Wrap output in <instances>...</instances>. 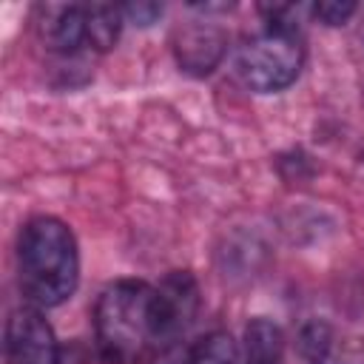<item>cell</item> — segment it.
Here are the masks:
<instances>
[{
	"mask_svg": "<svg viewBox=\"0 0 364 364\" xmlns=\"http://www.w3.org/2000/svg\"><path fill=\"white\" fill-rule=\"evenodd\" d=\"M20 290L34 307H57L71 299L80 279V253L71 228L54 216L31 219L17 242Z\"/></svg>",
	"mask_w": 364,
	"mask_h": 364,
	"instance_id": "obj_1",
	"label": "cell"
},
{
	"mask_svg": "<svg viewBox=\"0 0 364 364\" xmlns=\"http://www.w3.org/2000/svg\"><path fill=\"white\" fill-rule=\"evenodd\" d=\"M94 336L105 364H142L159 350L154 287L136 279L105 287L94 310Z\"/></svg>",
	"mask_w": 364,
	"mask_h": 364,
	"instance_id": "obj_2",
	"label": "cell"
},
{
	"mask_svg": "<svg viewBox=\"0 0 364 364\" xmlns=\"http://www.w3.org/2000/svg\"><path fill=\"white\" fill-rule=\"evenodd\" d=\"M304 63V46L296 26L267 23L239 48V74L247 88L259 94H273L287 88Z\"/></svg>",
	"mask_w": 364,
	"mask_h": 364,
	"instance_id": "obj_3",
	"label": "cell"
},
{
	"mask_svg": "<svg viewBox=\"0 0 364 364\" xmlns=\"http://www.w3.org/2000/svg\"><path fill=\"white\" fill-rule=\"evenodd\" d=\"M154 313H156V338L159 350L179 344L185 330L193 324L199 313V287L191 273L176 270L168 273L154 287Z\"/></svg>",
	"mask_w": 364,
	"mask_h": 364,
	"instance_id": "obj_4",
	"label": "cell"
},
{
	"mask_svg": "<svg viewBox=\"0 0 364 364\" xmlns=\"http://www.w3.org/2000/svg\"><path fill=\"white\" fill-rule=\"evenodd\" d=\"M6 358L9 364H57L54 333L37 307L26 304L9 316Z\"/></svg>",
	"mask_w": 364,
	"mask_h": 364,
	"instance_id": "obj_5",
	"label": "cell"
},
{
	"mask_svg": "<svg viewBox=\"0 0 364 364\" xmlns=\"http://www.w3.org/2000/svg\"><path fill=\"white\" fill-rule=\"evenodd\" d=\"M225 31L213 23H202V20H193V23H185L173 31V51H176V60L179 65L193 74V77H205L210 74L222 54H225Z\"/></svg>",
	"mask_w": 364,
	"mask_h": 364,
	"instance_id": "obj_6",
	"label": "cell"
},
{
	"mask_svg": "<svg viewBox=\"0 0 364 364\" xmlns=\"http://www.w3.org/2000/svg\"><path fill=\"white\" fill-rule=\"evenodd\" d=\"M43 40L54 51H77L85 43V6H46Z\"/></svg>",
	"mask_w": 364,
	"mask_h": 364,
	"instance_id": "obj_7",
	"label": "cell"
},
{
	"mask_svg": "<svg viewBox=\"0 0 364 364\" xmlns=\"http://www.w3.org/2000/svg\"><path fill=\"white\" fill-rule=\"evenodd\" d=\"M284 336L270 318H253L245 330V353L239 364H282Z\"/></svg>",
	"mask_w": 364,
	"mask_h": 364,
	"instance_id": "obj_8",
	"label": "cell"
},
{
	"mask_svg": "<svg viewBox=\"0 0 364 364\" xmlns=\"http://www.w3.org/2000/svg\"><path fill=\"white\" fill-rule=\"evenodd\" d=\"M122 9L108 6V3H94L85 6V43L97 51L114 48L122 31Z\"/></svg>",
	"mask_w": 364,
	"mask_h": 364,
	"instance_id": "obj_9",
	"label": "cell"
},
{
	"mask_svg": "<svg viewBox=\"0 0 364 364\" xmlns=\"http://www.w3.org/2000/svg\"><path fill=\"white\" fill-rule=\"evenodd\" d=\"M191 364H239L236 341L222 330L208 333L191 347Z\"/></svg>",
	"mask_w": 364,
	"mask_h": 364,
	"instance_id": "obj_10",
	"label": "cell"
},
{
	"mask_svg": "<svg viewBox=\"0 0 364 364\" xmlns=\"http://www.w3.org/2000/svg\"><path fill=\"white\" fill-rule=\"evenodd\" d=\"M333 341H336V338H333L330 324H324V321H318V318L310 321V324H304L301 333H299V350H301V355H304L307 361H316L321 353H327Z\"/></svg>",
	"mask_w": 364,
	"mask_h": 364,
	"instance_id": "obj_11",
	"label": "cell"
},
{
	"mask_svg": "<svg viewBox=\"0 0 364 364\" xmlns=\"http://www.w3.org/2000/svg\"><path fill=\"white\" fill-rule=\"evenodd\" d=\"M310 364H364V344L355 338L347 341H333L327 353H321Z\"/></svg>",
	"mask_w": 364,
	"mask_h": 364,
	"instance_id": "obj_12",
	"label": "cell"
},
{
	"mask_svg": "<svg viewBox=\"0 0 364 364\" xmlns=\"http://www.w3.org/2000/svg\"><path fill=\"white\" fill-rule=\"evenodd\" d=\"M355 11V3L350 0H321L313 6V17L324 26H344Z\"/></svg>",
	"mask_w": 364,
	"mask_h": 364,
	"instance_id": "obj_13",
	"label": "cell"
},
{
	"mask_svg": "<svg viewBox=\"0 0 364 364\" xmlns=\"http://www.w3.org/2000/svg\"><path fill=\"white\" fill-rule=\"evenodd\" d=\"M159 14H162L159 3H128V6H122V17H128L134 26H151V23H156Z\"/></svg>",
	"mask_w": 364,
	"mask_h": 364,
	"instance_id": "obj_14",
	"label": "cell"
},
{
	"mask_svg": "<svg viewBox=\"0 0 364 364\" xmlns=\"http://www.w3.org/2000/svg\"><path fill=\"white\" fill-rule=\"evenodd\" d=\"M156 364H191V347L182 344H171L165 350H159Z\"/></svg>",
	"mask_w": 364,
	"mask_h": 364,
	"instance_id": "obj_15",
	"label": "cell"
}]
</instances>
